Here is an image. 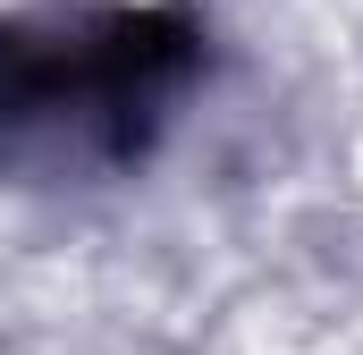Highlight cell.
<instances>
[{
	"instance_id": "6da1fadb",
	"label": "cell",
	"mask_w": 363,
	"mask_h": 355,
	"mask_svg": "<svg viewBox=\"0 0 363 355\" xmlns=\"http://www.w3.org/2000/svg\"><path fill=\"white\" fill-rule=\"evenodd\" d=\"M355 195H363V144H355Z\"/></svg>"
}]
</instances>
